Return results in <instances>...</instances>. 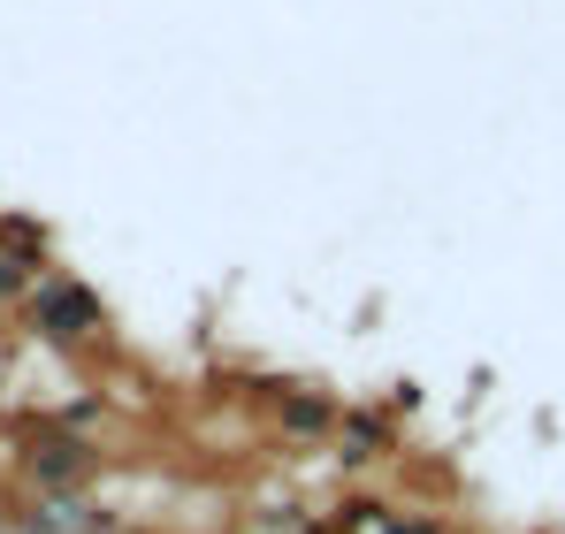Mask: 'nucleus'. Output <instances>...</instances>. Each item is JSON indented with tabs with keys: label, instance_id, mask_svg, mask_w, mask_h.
I'll list each match as a JSON object with an SVG mask.
<instances>
[{
	"label": "nucleus",
	"instance_id": "obj_1",
	"mask_svg": "<svg viewBox=\"0 0 565 534\" xmlns=\"http://www.w3.org/2000/svg\"><path fill=\"white\" fill-rule=\"evenodd\" d=\"M23 466H31V481H39V489L70 496V489H85V481L99 473V450L85 444V436H70V428H46V436H31Z\"/></svg>",
	"mask_w": 565,
	"mask_h": 534
},
{
	"label": "nucleus",
	"instance_id": "obj_2",
	"mask_svg": "<svg viewBox=\"0 0 565 534\" xmlns=\"http://www.w3.org/2000/svg\"><path fill=\"white\" fill-rule=\"evenodd\" d=\"M31 321H39V337H54V344H85L107 329V313H99V298L85 282H46L39 298H31Z\"/></svg>",
	"mask_w": 565,
	"mask_h": 534
},
{
	"label": "nucleus",
	"instance_id": "obj_3",
	"mask_svg": "<svg viewBox=\"0 0 565 534\" xmlns=\"http://www.w3.org/2000/svg\"><path fill=\"white\" fill-rule=\"evenodd\" d=\"M276 413H282V428H290V436H329V428H337V405H329L321 389H282Z\"/></svg>",
	"mask_w": 565,
	"mask_h": 534
},
{
	"label": "nucleus",
	"instance_id": "obj_4",
	"mask_svg": "<svg viewBox=\"0 0 565 534\" xmlns=\"http://www.w3.org/2000/svg\"><path fill=\"white\" fill-rule=\"evenodd\" d=\"M23 282H31V275H23V260H8V253H0V298H15Z\"/></svg>",
	"mask_w": 565,
	"mask_h": 534
},
{
	"label": "nucleus",
	"instance_id": "obj_5",
	"mask_svg": "<svg viewBox=\"0 0 565 534\" xmlns=\"http://www.w3.org/2000/svg\"><path fill=\"white\" fill-rule=\"evenodd\" d=\"M390 534H444L436 520H405V527H390Z\"/></svg>",
	"mask_w": 565,
	"mask_h": 534
}]
</instances>
